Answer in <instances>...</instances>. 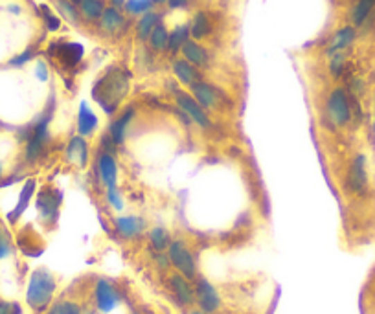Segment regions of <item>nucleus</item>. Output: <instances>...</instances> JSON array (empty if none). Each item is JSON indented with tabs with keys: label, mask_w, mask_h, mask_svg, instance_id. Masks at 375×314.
<instances>
[{
	"label": "nucleus",
	"mask_w": 375,
	"mask_h": 314,
	"mask_svg": "<svg viewBox=\"0 0 375 314\" xmlns=\"http://www.w3.org/2000/svg\"><path fill=\"white\" fill-rule=\"evenodd\" d=\"M107 200H109V204L114 206L116 209L123 208V202H122V199H120V193H118L116 188L107 189Z\"/></svg>",
	"instance_id": "obj_35"
},
{
	"label": "nucleus",
	"mask_w": 375,
	"mask_h": 314,
	"mask_svg": "<svg viewBox=\"0 0 375 314\" xmlns=\"http://www.w3.org/2000/svg\"><path fill=\"white\" fill-rule=\"evenodd\" d=\"M346 182H348V189L351 193H365L368 188V164H366L365 155H357L351 160Z\"/></svg>",
	"instance_id": "obj_6"
},
{
	"label": "nucleus",
	"mask_w": 375,
	"mask_h": 314,
	"mask_svg": "<svg viewBox=\"0 0 375 314\" xmlns=\"http://www.w3.org/2000/svg\"><path fill=\"white\" fill-rule=\"evenodd\" d=\"M132 314H140V313H132Z\"/></svg>",
	"instance_id": "obj_47"
},
{
	"label": "nucleus",
	"mask_w": 375,
	"mask_h": 314,
	"mask_svg": "<svg viewBox=\"0 0 375 314\" xmlns=\"http://www.w3.org/2000/svg\"><path fill=\"white\" fill-rule=\"evenodd\" d=\"M186 4H188V0H169L171 8H184Z\"/></svg>",
	"instance_id": "obj_39"
},
{
	"label": "nucleus",
	"mask_w": 375,
	"mask_h": 314,
	"mask_svg": "<svg viewBox=\"0 0 375 314\" xmlns=\"http://www.w3.org/2000/svg\"><path fill=\"white\" fill-rule=\"evenodd\" d=\"M127 90H129L127 73L114 70V72L107 73L105 78H101L98 81L94 89V98L105 109V112H112L118 107V103L123 100Z\"/></svg>",
	"instance_id": "obj_2"
},
{
	"label": "nucleus",
	"mask_w": 375,
	"mask_h": 314,
	"mask_svg": "<svg viewBox=\"0 0 375 314\" xmlns=\"http://www.w3.org/2000/svg\"><path fill=\"white\" fill-rule=\"evenodd\" d=\"M37 73H39V78H41L42 81H44V79H46V67H44V64H42V63H39V67H37Z\"/></svg>",
	"instance_id": "obj_40"
},
{
	"label": "nucleus",
	"mask_w": 375,
	"mask_h": 314,
	"mask_svg": "<svg viewBox=\"0 0 375 314\" xmlns=\"http://www.w3.org/2000/svg\"><path fill=\"white\" fill-rule=\"evenodd\" d=\"M169 263L173 265L175 270L182 274L184 278L191 279L197 278V265L195 257L191 254V250L186 246L184 241H171L168 248Z\"/></svg>",
	"instance_id": "obj_3"
},
{
	"label": "nucleus",
	"mask_w": 375,
	"mask_h": 314,
	"mask_svg": "<svg viewBox=\"0 0 375 314\" xmlns=\"http://www.w3.org/2000/svg\"><path fill=\"white\" fill-rule=\"evenodd\" d=\"M159 15L157 13H151V11H148L146 15H142V19L138 21L137 24V33L140 39H149V35L153 33V30L157 26H159Z\"/></svg>",
	"instance_id": "obj_21"
},
{
	"label": "nucleus",
	"mask_w": 375,
	"mask_h": 314,
	"mask_svg": "<svg viewBox=\"0 0 375 314\" xmlns=\"http://www.w3.org/2000/svg\"><path fill=\"white\" fill-rule=\"evenodd\" d=\"M188 37H190V26L175 28L173 33L169 35L168 48H169V50H171V52H177V50H180V48L184 46L186 42L190 41Z\"/></svg>",
	"instance_id": "obj_26"
},
{
	"label": "nucleus",
	"mask_w": 375,
	"mask_h": 314,
	"mask_svg": "<svg viewBox=\"0 0 375 314\" xmlns=\"http://www.w3.org/2000/svg\"><path fill=\"white\" fill-rule=\"evenodd\" d=\"M59 204H61V195L58 193V189L52 188L42 189L37 197V209L39 213H41L42 220L53 223V220L58 219Z\"/></svg>",
	"instance_id": "obj_9"
},
{
	"label": "nucleus",
	"mask_w": 375,
	"mask_h": 314,
	"mask_svg": "<svg viewBox=\"0 0 375 314\" xmlns=\"http://www.w3.org/2000/svg\"><path fill=\"white\" fill-rule=\"evenodd\" d=\"M149 41H151V46H153L155 50H168L169 44L168 30H166L162 24H159V26L153 30V33L149 35Z\"/></svg>",
	"instance_id": "obj_30"
},
{
	"label": "nucleus",
	"mask_w": 375,
	"mask_h": 314,
	"mask_svg": "<svg viewBox=\"0 0 375 314\" xmlns=\"http://www.w3.org/2000/svg\"><path fill=\"white\" fill-rule=\"evenodd\" d=\"M374 6L375 0H359V2H357V6H355L354 10V15H351V19H354V22L357 26L366 21V17L370 15L372 10H374Z\"/></svg>",
	"instance_id": "obj_29"
},
{
	"label": "nucleus",
	"mask_w": 375,
	"mask_h": 314,
	"mask_svg": "<svg viewBox=\"0 0 375 314\" xmlns=\"http://www.w3.org/2000/svg\"><path fill=\"white\" fill-rule=\"evenodd\" d=\"M180 50H182V55H184L186 61L193 64V67H204L208 63L207 50L199 46L195 41H188Z\"/></svg>",
	"instance_id": "obj_18"
},
{
	"label": "nucleus",
	"mask_w": 375,
	"mask_h": 314,
	"mask_svg": "<svg viewBox=\"0 0 375 314\" xmlns=\"http://www.w3.org/2000/svg\"><path fill=\"white\" fill-rule=\"evenodd\" d=\"M151 4V0H125V10L132 15H146Z\"/></svg>",
	"instance_id": "obj_31"
},
{
	"label": "nucleus",
	"mask_w": 375,
	"mask_h": 314,
	"mask_svg": "<svg viewBox=\"0 0 375 314\" xmlns=\"http://www.w3.org/2000/svg\"><path fill=\"white\" fill-rule=\"evenodd\" d=\"M153 4H162V2H166V0H151Z\"/></svg>",
	"instance_id": "obj_43"
},
{
	"label": "nucleus",
	"mask_w": 375,
	"mask_h": 314,
	"mask_svg": "<svg viewBox=\"0 0 375 314\" xmlns=\"http://www.w3.org/2000/svg\"><path fill=\"white\" fill-rule=\"evenodd\" d=\"M70 2H72V4H78V6H80L81 0H70Z\"/></svg>",
	"instance_id": "obj_44"
},
{
	"label": "nucleus",
	"mask_w": 375,
	"mask_h": 314,
	"mask_svg": "<svg viewBox=\"0 0 375 314\" xmlns=\"http://www.w3.org/2000/svg\"><path fill=\"white\" fill-rule=\"evenodd\" d=\"M190 314H208V313H204L202 309H191Z\"/></svg>",
	"instance_id": "obj_41"
},
{
	"label": "nucleus",
	"mask_w": 375,
	"mask_h": 314,
	"mask_svg": "<svg viewBox=\"0 0 375 314\" xmlns=\"http://www.w3.org/2000/svg\"><path fill=\"white\" fill-rule=\"evenodd\" d=\"M10 254H11L10 237H8V234H4V232H0V259H4V257H8Z\"/></svg>",
	"instance_id": "obj_34"
},
{
	"label": "nucleus",
	"mask_w": 375,
	"mask_h": 314,
	"mask_svg": "<svg viewBox=\"0 0 375 314\" xmlns=\"http://www.w3.org/2000/svg\"><path fill=\"white\" fill-rule=\"evenodd\" d=\"M98 173H100L101 182L107 189L116 188L118 180V164L116 157L112 152L101 151V155L98 157Z\"/></svg>",
	"instance_id": "obj_11"
},
{
	"label": "nucleus",
	"mask_w": 375,
	"mask_h": 314,
	"mask_svg": "<svg viewBox=\"0 0 375 314\" xmlns=\"http://www.w3.org/2000/svg\"><path fill=\"white\" fill-rule=\"evenodd\" d=\"M96 127H98V118L90 110L89 105L83 101L80 105V114H78V132H80V137H90L96 131Z\"/></svg>",
	"instance_id": "obj_17"
},
{
	"label": "nucleus",
	"mask_w": 375,
	"mask_h": 314,
	"mask_svg": "<svg viewBox=\"0 0 375 314\" xmlns=\"http://www.w3.org/2000/svg\"><path fill=\"white\" fill-rule=\"evenodd\" d=\"M67 157L70 162L78 164L80 168H85L89 164V143L83 137H76L70 140L69 149H67Z\"/></svg>",
	"instance_id": "obj_14"
},
{
	"label": "nucleus",
	"mask_w": 375,
	"mask_h": 314,
	"mask_svg": "<svg viewBox=\"0 0 375 314\" xmlns=\"http://www.w3.org/2000/svg\"><path fill=\"white\" fill-rule=\"evenodd\" d=\"M30 58H32V50H28V52H24L22 55H19V58L11 59V67H21V64H24L26 61H30Z\"/></svg>",
	"instance_id": "obj_38"
},
{
	"label": "nucleus",
	"mask_w": 375,
	"mask_h": 314,
	"mask_svg": "<svg viewBox=\"0 0 375 314\" xmlns=\"http://www.w3.org/2000/svg\"><path fill=\"white\" fill-rule=\"evenodd\" d=\"M191 94L195 98V101L201 105L202 109H217L219 105V96H217V90L208 83H199L191 85Z\"/></svg>",
	"instance_id": "obj_12"
},
{
	"label": "nucleus",
	"mask_w": 375,
	"mask_h": 314,
	"mask_svg": "<svg viewBox=\"0 0 375 314\" xmlns=\"http://www.w3.org/2000/svg\"><path fill=\"white\" fill-rule=\"evenodd\" d=\"M173 72L175 76H177V79H179L180 83H184V85H195L199 83V72L195 70V67L191 63H188V61H175L173 64Z\"/></svg>",
	"instance_id": "obj_19"
},
{
	"label": "nucleus",
	"mask_w": 375,
	"mask_h": 314,
	"mask_svg": "<svg viewBox=\"0 0 375 314\" xmlns=\"http://www.w3.org/2000/svg\"><path fill=\"white\" fill-rule=\"evenodd\" d=\"M0 314H22V309L15 302H0Z\"/></svg>",
	"instance_id": "obj_33"
},
{
	"label": "nucleus",
	"mask_w": 375,
	"mask_h": 314,
	"mask_svg": "<svg viewBox=\"0 0 375 314\" xmlns=\"http://www.w3.org/2000/svg\"><path fill=\"white\" fill-rule=\"evenodd\" d=\"M83 314H96V313H94V311H85Z\"/></svg>",
	"instance_id": "obj_45"
},
{
	"label": "nucleus",
	"mask_w": 375,
	"mask_h": 314,
	"mask_svg": "<svg viewBox=\"0 0 375 314\" xmlns=\"http://www.w3.org/2000/svg\"><path fill=\"white\" fill-rule=\"evenodd\" d=\"M168 285L179 305H182V307H191V305L197 304L195 287H193L190 279L184 278L182 274H171L168 278Z\"/></svg>",
	"instance_id": "obj_7"
},
{
	"label": "nucleus",
	"mask_w": 375,
	"mask_h": 314,
	"mask_svg": "<svg viewBox=\"0 0 375 314\" xmlns=\"http://www.w3.org/2000/svg\"><path fill=\"white\" fill-rule=\"evenodd\" d=\"M342 69H344L342 52H338V53H335V55H331V72H333V76H340Z\"/></svg>",
	"instance_id": "obj_36"
},
{
	"label": "nucleus",
	"mask_w": 375,
	"mask_h": 314,
	"mask_svg": "<svg viewBox=\"0 0 375 314\" xmlns=\"http://www.w3.org/2000/svg\"><path fill=\"white\" fill-rule=\"evenodd\" d=\"M55 4H58V10L63 13L70 22H78L80 21V15H78V10H76V4H72L70 0H55Z\"/></svg>",
	"instance_id": "obj_32"
},
{
	"label": "nucleus",
	"mask_w": 375,
	"mask_h": 314,
	"mask_svg": "<svg viewBox=\"0 0 375 314\" xmlns=\"http://www.w3.org/2000/svg\"><path fill=\"white\" fill-rule=\"evenodd\" d=\"M44 314H83V309L74 299H59L50 305V309Z\"/></svg>",
	"instance_id": "obj_22"
},
{
	"label": "nucleus",
	"mask_w": 375,
	"mask_h": 314,
	"mask_svg": "<svg viewBox=\"0 0 375 314\" xmlns=\"http://www.w3.org/2000/svg\"><path fill=\"white\" fill-rule=\"evenodd\" d=\"M58 288V281L53 278L52 272L46 268H37L32 274L30 283H28L26 302L33 313H46L53 302V294Z\"/></svg>",
	"instance_id": "obj_1"
},
{
	"label": "nucleus",
	"mask_w": 375,
	"mask_h": 314,
	"mask_svg": "<svg viewBox=\"0 0 375 314\" xmlns=\"http://www.w3.org/2000/svg\"><path fill=\"white\" fill-rule=\"evenodd\" d=\"M132 116H134V110L129 109L125 110L120 118H116V120L112 121L111 127H109V137H111V140L114 141V146H122L123 141H125L127 137V127H129V123H131Z\"/></svg>",
	"instance_id": "obj_15"
},
{
	"label": "nucleus",
	"mask_w": 375,
	"mask_h": 314,
	"mask_svg": "<svg viewBox=\"0 0 375 314\" xmlns=\"http://www.w3.org/2000/svg\"><path fill=\"white\" fill-rule=\"evenodd\" d=\"M112 4H114V6H122V4H125V0H112Z\"/></svg>",
	"instance_id": "obj_42"
},
{
	"label": "nucleus",
	"mask_w": 375,
	"mask_h": 314,
	"mask_svg": "<svg viewBox=\"0 0 375 314\" xmlns=\"http://www.w3.org/2000/svg\"><path fill=\"white\" fill-rule=\"evenodd\" d=\"M328 116L337 127L348 125L351 121V105L342 89H335L328 98Z\"/></svg>",
	"instance_id": "obj_4"
},
{
	"label": "nucleus",
	"mask_w": 375,
	"mask_h": 314,
	"mask_svg": "<svg viewBox=\"0 0 375 314\" xmlns=\"http://www.w3.org/2000/svg\"><path fill=\"white\" fill-rule=\"evenodd\" d=\"M120 304V296L111 281L98 279L94 285V305L100 313H111Z\"/></svg>",
	"instance_id": "obj_8"
},
{
	"label": "nucleus",
	"mask_w": 375,
	"mask_h": 314,
	"mask_svg": "<svg viewBox=\"0 0 375 314\" xmlns=\"http://www.w3.org/2000/svg\"><path fill=\"white\" fill-rule=\"evenodd\" d=\"M0 178H2V162H0Z\"/></svg>",
	"instance_id": "obj_46"
},
{
	"label": "nucleus",
	"mask_w": 375,
	"mask_h": 314,
	"mask_svg": "<svg viewBox=\"0 0 375 314\" xmlns=\"http://www.w3.org/2000/svg\"><path fill=\"white\" fill-rule=\"evenodd\" d=\"M355 39V30L351 26H346L342 30H338L335 33L333 41H331V46H329V55H335V53L342 52L344 48H348Z\"/></svg>",
	"instance_id": "obj_20"
},
{
	"label": "nucleus",
	"mask_w": 375,
	"mask_h": 314,
	"mask_svg": "<svg viewBox=\"0 0 375 314\" xmlns=\"http://www.w3.org/2000/svg\"><path fill=\"white\" fill-rule=\"evenodd\" d=\"M374 127H375V125H374Z\"/></svg>",
	"instance_id": "obj_48"
},
{
	"label": "nucleus",
	"mask_w": 375,
	"mask_h": 314,
	"mask_svg": "<svg viewBox=\"0 0 375 314\" xmlns=\"http://www.w3.org/2000/svg\"><path fill=\"white\" fill-rule=\"evenodd\" d=\"M41 10L44 11V19H46L48 30H52V32H55V30H58V28H59V24H61V22H59V19L55 15H52V13H50V10H48L46 6H41Z\"/></svg>",
	"instance_id": "obj_37"
},
{
	"label": "nucleus",
	"mask_w": 375,
	"mask_h": 314,
	"mask_svg": "<svg viewBox=\"0 0 375 314\" xmlns=\"http://www.w3.org/2000/svg\"><path fill=\"white\" fill-rule=\"evenodd\" d=\"M33 189H35V182H33V180H28L26 186L22 188V193H21V199H19V204H17V208L10 213L11 220H15L17 217H19V215H21L22 211H24V208H26L28 202H30V199H32Z\"/></svg>",
	"instance_id": "obj_28"
},
{
	"label": "nucleus",
	"mask_w": 375,
	"mask_h": 314,
	"mask_svg": "<svg viewBox=\"0 0 375 314\" xmlns=\"http://www.w3.org/2000/svg\"><path fill=\"white\" fill-rule=\"evenodd\" d=\"M149 243H151L155 252H168L169 245H171V237L164 228H153L149 232Z\"/></svg>",
	"instance_id": "obj_23"
},
{
	"label": "nucleus",
	"mask_w": 375,
	"mask_h": 314,
	"mask_svg": "<svg viewBox=\"0 0 375 314\" xmlns=\"http://www.w3.org/2000/svg\"><path fill=\"white\" fill-rule=\"evenodd\" d=\"M193 287H195V299H197V305H199V309L211 314V313H216V311L221 307L219 293H217V288L213 287L207 278L197 276L195 285H193Z\"/></svg>",
	"instance_id": "obj_5"
},
{
	"label": "nucleus",
	"mask_w": 375,
	"mask_h": 314,
	"mask_svg": "<svg viewBox=\"0 0 375 314\" xmlns=\"http://www.w3.org/2000/svg\"><path fill=\"white\" fill-rule=\"evenodd\" d=\"M58 48V52H55V58L61 61L67 67H74L81 61L83 58V46L78 44V42H67V44H61Z\"/></svg>",
	"instance_id": "obj_16"
},
{
	"label": "nucleus",
	"mask_w": 375,
	"mask_h": 314,
	"mask_svg": "<svg viewBox=\"0 0 375 314\" xmlns=\"http://www.w3.org/2000/svg\"><path fill=\"white\" fill-rule=\"evenodd\" d=\"M211 32V24L208 21V17L204 13H197V17L193 19V24L190 28V33L195 39H202V37L210 35Z\"/></svg>",
	"instance_id": "obj_27"
},
{
	"label": "nucleus",
	"mask_w": 375,
	"mask_h": 314,
	"mask_svg": "<svg viewBox=\"0 0 375 314\" xmlns=\"http://www.w3.org/2000/svg\"><path fill=\"white\" fill-rule=\"evenodd\" d=\"M116 230L120 232V236L122 237L132 239V237H138L143 230H146V220L140 219V217H134V215H129V217H118Z\"/></svg>",
	"instance_id": "obj_13"
},
{
	"label": "nucleus",
	"mask_w": 375,
	"mask_h": 314,
	"mask_svg": "<svg viewBox=\"0 0 375 314\" xmlns=\"http://www.w3.org/2000/svg\"><path fill=\"white\" fill-rule=\"evenodd\" d=\"M175 98H177V105L184 110L186 114H188V118H191L195 123H199L202 129H210L211 127L210 118H208L201 105L197 103L195 98H191V96H188L186 92H177Z\"/></svg>",
	"instance_id": "obj_10"
},
{
	"label": "nucleus",
	"mask_w": 375,
	"mask_h": 314,
	"mask_svg": "<svg viewBox=\"0 0 375 314\" xmlns=\"http://www.w3.org/2000/svg\"><path fill=\"white\" fill-rule=\"evenodd\" d=\"M101 24H103V28L109 30V32H116L118 28L123 24L122 13H120L116 8H109V10L103 11V15H101Z\"/></svg>",
	"instance_id": "obj_24"
},
{
	"label": "nucleus",
	"mask_w": 375,
	"mask_h": 314,
	"mask_svg": "<svg viewBox=\"0 0 375 314\" xmlns=\"http://www.w3.org/2000/svg\"><path fill=\"white\" fill-rule=\"evenodd\" d=\"M81 13H83L87 19L90 21H96V19H100L103 15V0H81L80 2Z\"/></svg>",
	"instance_id": "obj_25"
}]
</instances>
